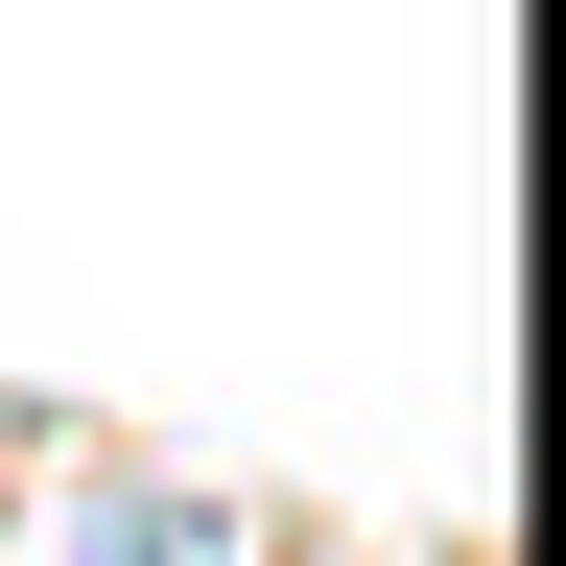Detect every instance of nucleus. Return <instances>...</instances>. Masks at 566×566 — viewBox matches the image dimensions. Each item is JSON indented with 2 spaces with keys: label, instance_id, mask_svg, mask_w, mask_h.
<instances>
[{
  "label": "nucleus",
  "instance_id": "1",
  "mask_svg": "<svg viewBox=\"0 0 566 566\" xmlns=\"http://www.w3.org/2000/svg\"><path fill=\"white\" fill-rule=\"evenodd\" d=\"M71 566H237V520H189V495H118V520L71 543Z\"/></svg>",
  "mask_w": 566,
  "mask_h": 566
}]
</instances>
